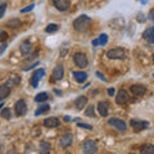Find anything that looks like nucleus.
<instances>
[{"instance_id": "1", "label": "nucleus", "mask_w": 154, "mask_h": 154, "mask_svg": "<svg viewBox=\"0 0 154 154\" xmlns=\"http://www.w3.org/2000/svg\"><path fill=\"white\" fill-rule=\"evenodd\" d=\"M90 25H91V18L89 16H86V14L77 17L73 21V28L77 32H85Z\"/></svg>"}, {"instance_id": "2", "label": "nucleus", "mask_w": 154, "mask_h": 154, "mask_svg": "<svg viewBox=\"0 0 154 154\" xmlns=\"http://www.w3.org/2000/svg\"><path fill=\"white\" fill-rule=\"evenodd\" d=\"M107 58L108 59H125L126 58V51L122 48H114V49H109L107 51Z\"/></svg>"}, {"instance_id": "3", "label": "nucleus", "mask_w": 154, "mask_h": 154, "mask_svg": "<svg viewBox=\"0 0 154 154\" xmlns=\"http://www.w3.org/2000/svg\"><path fill=\"white\" fill-rule=\"evenodd\" d=\"M73 63L79 67V68H86L89 64V59L84 53H75L73 54Z\"/></svg>"}, {"instance_id": "4", "label": "nucleus", "mask_w": 154, "mask_h": 154, "mask_svg": "<svg viewBox=\"0 0 154 154\" xmlns=\"http://www.w3.org/2000/svg\"><path fill=\"white\" fill-rule=\"evenodd\" d=\"M44 75H45V69L44 68H38V69L33 71V73L31 76V80H30V84H31V86L33 89L38 86V81L44 77Z\"/></svg>"}, {"instance_id": "5", "label": "nucleus", "mask_w": 154, "mask_h": 154, "mask_svg": "<svg viewBox=\"0 0 154 154\" xmlns=\"http://www.w3.org/2000/svg\"><path fill=\"white\" fill-rule=\"evenodd\" d=\"M108 125H110V126H113L114 128H117L118 131H122V132H125L126 131V128H127L126 122H125L123 119H121V118H109L108 119Z\"/></svg>"}, {"instance_id": "6", "label": "nucleus", "mask_w": 154, "mask_h": 154, "mask_svg": "<svg viewBox=\"0 0 154 154\" xmlns=\"http://www.w3.org/2000/svg\"><path fill=\"white\" fill-rule=\"evenodd\" d=\"M130 126H131L132 128H135L136 131H141V130H145V128L149 127V122L135 118V119H131V121H130Z\"/></svg>"}, {"instance_id": "7", "label": "nucleus", "mask_w": 154, "mask_h": 154, "mask_svg": "<svg viewBox=\"0 0 154 154\" xmlns=\"http://www.w3.org/2000/svg\"><path fill=\"white\" fill-rule=\"evenodd\" d=\"M72 143H73V135L71 132H66L64 135H62V137L59 139V145L63 149H67L68 146H71Z\"/></svg>"}, {"instance_id": "8", "label": "nucleus", "mask_w": 154, "mask_h": 154, "mask_svg": "<svg viewBox=\"0 0 154 154\" xmlns=\"http://www.w3.org/2000/svg\"><path fill=\"white\" fill-rule=\"evenodd\" d=\"M130 100V95L126 90H119L117 95H116V103H117L118 105H125L127 104Z\"/></svg>"}, {"instance_id": "9", "label": "nucleus", "mask_w": 154, "mask_h": 154, "mask_svg": "<svg viewBox=\"0 0 154 154\" xmlns=\"http://www.w3.org/2000/svg\"><path fill=\"white\" fill-rule=\"evenodd\" d=\"M82 152L86 154H93L98 152V145L94 140H86L82 145Z\"/></svg>"}, {"instance_id": "10", "label": "nucleus", "mask_w": 154, "mask_h": 154, "mask_svg": "<svg viewBox=\"0 0 154 154\" xmlns=\"http://www.w3.org/2000/svg\"><path fill=\"white\" fill-rule=\"evenodd\" d=\"M14 110H16L17 116H25L27 113V104L23 99H19L14 104Z\"/></svg>"}, {"instance_id": "11", "label": "nucleus", "mask_w": 154, "mask_h": 154, "mask_svg": "<svg viewBox=\"0 0 154 154\" xmlns=\"http://www.w3.org/2000/svg\"><path fill=\"white\" fill-rule=\"evenodd\" d=\"M53 4L54 7L60 12H66L68 11L69 7H71V2L69 0H53Z\"/></svg>"}, {"instance_id": "12", "label": "nucleus", "mask_w": 154, "mask_h": 154, "mask_svg": "<svg viewBox=\"0 0 154 154\" xmlns=\"http://www.w3.org/2000/svg\"><path fill=\"white\" fill-rule=\"evenodd\" d=\"M130 91L136 96H141L146 93V88L144 85H140V84H134V85L130 86Z\"/></svg>"}, {"instance_id": "13", "label": "nucleus", "mask_w": 154, "mask_h": 154, "mask_svg": "<svg viewBox=\"0 0 154 154\" xmlns=\"http://www.w3.org/2000/svg\"><path fill=\"white\" fill-rule=\"evenodd\" d=\"M59 125H60V121L58 117H49L44 119V126L48 128H54V127H58Z\"/></svg>"}, {"instance_id": "14", "label": "nucleus", "mask_w": 154, "mask_h": 154, "mask_svg": "<svg viewBox=\"0 0 154 154\" xmlns=\"http://www.w3.org/2000/svg\"><path fill=\"white\" fill-rule=\"evenodd\" d=\"M64 77V67L63 64H58L54 71H53V79H54L55 81H59Z\"/></svg>"}, {"instance_id": "15", "label": "nucleus", "mask_w": 154, "mask_h": 154, "mask_svg": "<svg viewBox=\"0 0 154 154\" xmlns=\"http://www.w3.org/2000/svg\"><path fill=\"white\" fill-rule=\"evenodd\" d=\"M98 112L102 117H107L108 113H109V104L107 102H99L98 103Z\"/></svg>"}, {"instance_id": "16", "label": "nucleus", "mask_w": 154, "mask_h": 154, "mask_svg": "<svg viewBox=\"0 0 154 154\" xmlns=\"http://www.w3.org/2000/svg\"><path fill=\"white\" fill-rule=\"evenodd\" d=\"M72 75H73L76 82H79V84H82L88 80V73H86V72H82V71H73Z\"/></svg>"}, {"instance_id": "17", "label": "nucleus", "mask_w": 154, "mask_h": 154, "mask_svg": "<svg viewBox=\"0 0 154 154\" xmlns=\"http://www.w3.org/2000/svg\"><path fill=\"white\" fill-rule=\"evenodd\" d=\"M88 105V98L86 96H79L76 100H75V108L77 110H82V108H85Z\"/></svg>"}, {"instance_id": "18", "label": "nucleus", "mask_w": 154, "mask_h": 154, "mask_svg": "<svg viewBox=\"0 0 154 154\" xmlns=\"http://www.w3.org/2000/svg\"><path fill=\"white\" fill-rule=\"evenodd\" d=\"M32 49H33V46L31 44V41H28V40L23 41L21 44V46H19V50H21L22 54H30L32 51Z\"/></svg>"}, {"instance_id": "19", "label": "nucleus", "mask_w": 154, "mask_h": 154, "mask_svg": "<svg viewBox=\"0 0 154 154\" xmlns=\"http://www.w3.org/2000/svg\"><path fill=\"white\" fill-rule=\"evenodd\" d=\"M21 77H19V76H17V75H12L11 77H9V79L7 80V85L9 86V88H14V86H17V85H19V84H21Z\"/></svg>"}, {"instance_id": "20", "label": "nucleus", "mask_w": 154, "mask_h": 154, "mask_svg": "<svg viewBox=\"0 0 154 154\" xmlns=\"http://www.w3.org/2000/svg\"><path fill=\"white\" fill-rule=\"evenodd\" d=\"M11 94V88L7 85V84H3V85H0V100H3L8 98V95Z\"/></svg>"}, {"instance_id": "21", "label": "nucleus", "mask_w": 154, "mask_h": 154, "mask_svg": "<svg viewBox=\"0 0 154 154\" xmlns=\"http://www.w3.org/2000/svg\"><path fill=\"white\" fill-rule=\"evenodd\" d=\"M143 37L145 38L148 42H150V44H154V27L148 28V30L143 33Z\"/></svg>"}, {"instance_id": "22", "label": "nucleus", "mask_w": 154, "mask_h": 154, "mask_svg": "<svg viewBox=\"0 0 154 154\" xmlns=\"http://www.w3.org/2000/svg\"><path fill=\"white\" fill-rule=\"evenodd\" d=\"M21 25H22V22H21V19H18V18H12L7 22V26L9 28H18V27H21Z\"/></svg>"}, {"instance_id": "23", "label": "nucleus", "mask_w": 154, "mask_h": 154, "mask_svg": "<svg viewBox=\"0 0 154 154\" xmlns=\"http://www.w3.org/2000/svg\"><path fill=\"white\" fill-rule=\"evenodd\" d=\"M48 99H49V95H48V93H45V91H42V93H38L35 96V102L36 103H44V102H46Z\"/></svg>"}, {"instance_id": "24", "label": "nucleus", "mask_w": 154, "mask_h": 154, "mask_svg": "<svg viewBox=\"0 0 154 154\" xmlns=\"http://www.w3.org/2000/svg\"><path fill=\"white\" fill-rule=\"evenodd\" d=\"M51 150V145L48 141H41L40 143V153L41 154H46Z\"/></svg>"}, {"instance_id": "25", "label": "nucleus", "mask_w": 154, "mask_h": 154, "mask_svg": "<svg viewBox=\"0 0 154 154\" xmlns=\"http://www.w3.org/2000/svg\"><path fill=\"white\" fill-rule=\"evenodd\" d=\"M140 153H144V154H154V145H152V144H145V145L141 146Z\"/></svg>"}, {"instance_id": "26", "label": "nucleus", "mask_w": 154, "mask_h": 154, "mask_svg": "<svg viewBox=\"0 0 154 154\" xmlns=\"http://www.w3.org/2000/svg\"><path fill=\"white\" fill-rule=\"evenodd\" d=\"M59 30V26L57 25V23H50V25H48L45 27V32L46 33H54Z\"/></svg>"}, {"instance_id": "27", "label": "nucleus", "mask_w": 154, "mask_h": 154, "mask_svg": "<svg viewBox=\"0 0 154 154\" xmlns=\"http://www.w3.org/2000/svg\"><path fill=\"white\" fill-rule=\"evenodd\" d=\"M49 108H50V105H49V104H41L40 107H38V109L35 112V114H36V116L44 114L45 112H48V110H49Z\"/></svg>"}, {"instance_id": "28", "label": "nucleus", "mask_w": 154, "mask_h": 154, "mask_svg": "<svg viewBox=\"0 0 154 154\" xmlns=\"http://www.w3.org/2000/svg\"><path fill=\"white\" fill-rule=\"evenodd\" d=\"M85 116L86 117H91V118H94L95 117V107L94 105H89L88 108H86V110H85Z\"/></svg>"}, {"instance_id": "29", "label": "nucleus", "mask_w": 154, "mask_h": 154, "mask_svg": "<svg viewBox=\"0 0 154 154\" xmlns=\"http://www.w3.org/2000/svg\"><path fill=\"white\" fill-rule=\"evenodd\" d=\"M0 116L2 118H5V119H11L12 118V112H11V108H4L2 112H0Z\"/></svg>"}, {"instance_id": "30", "label": "nucleus", "mask_w": 154, "mask_h": 154, "mask_svg": "<svg viewBox=\"0 0 154 154\" xmlns=\"http://www.w3.org/2000/svg\"><path fill=\"white\" fill-rule=\"evenodd\" d=\"M98 40H99V45H107V42H108V35L107 33H102L99 37H98Z\"/></svg>"}, {"instance_id": "31", "label": "nucleus", "mask_w": 154, "mask_h": 154, "mask_svg": "<svg viewBox=\"0 0 154 154\" xmlns=\"http://www.w3.org/2000/svg\"><path fill=\"white\" fill-rule=\"evenodd\" d=\"M77 127H81V128H86V130H93V126L89 123H84V122H79L77 123Z\"/></svg>"}, {"instance_id": "32", "label": "nucleus", "mask_w": 154, "mask_h": 154, "mask_svg": "<svg viewBox=\"0 0 154 154\" xmlns=\"http://www.w3.org/2000/svg\"><path fill=\"white\" fill-rule=\"evenodd\" d=\"M33 8H35V4H30V5H28V7H26V8H22V9H21V13H27V12H31Z\"/></svg>"}, {"instance_id": "33", "label": "nucleus", "mask_w": 154, "mask_h": 154, "mask_svg": "<svg viewBox=\"0 0 154 154\" xmlns=\"http://www.w3.org/2000/svg\"><path fill=\"white\" fill-rule=\"evenodd\" d=\"M7 37H8V33H7L5 31H2V30H0V42H3Z\"/></svg>"}, {"instance_id": "34", "label": "nucleus", "mask_w": 154, "mask_h": 154, "mask_svg": "<svg viewBox=\"0 0 154 154\" xmlns=\"http://www.w3.org/2000/svg\"><path fill=\"white\" fill-rule=\"evenodd\" d=\"M5 9H7V4H2L0 5V18H3L4 13H5Z\"/></svg>"}, {"instance_id": "35", "label": "nucleus", "mask_w": 154, "mask_h": 154, "mask_svg": "<svg viewBox=\"0 0 154 154\" xmlns=\"http://www.w3.org/2000/svg\"><path fill=\"white\" fill-rule=\"evenodd\" d=\"M36 66H38V62H35V63H33V64H31V66L26 67V68H25V71H30V69H32V68H35Z\"/></svg>"}, {"instance_id": "36", "label": "nucleus", "mask_w": 154, "mask_h": 154, "mask_svg": "<svg viewBox=\"0 0 154 154\" xmlns=\"http://www.w3.org/2000/svg\"><path fill=\"white\" fill-rule=\"evenodd\" d=\"M149 19H150L152 22H154V9H150V12H149Z\"/></svg>"}, {"instance_id": "37", "label": "nucleus", "mask_w": 154, "mask_h": 154, "mask_svg": "<svg viewBox=\"0 0 154 154\" xmlns=\"http://www.w3.org/2000/svg\"><path fill=\"white\" fill-rule=\"evenodd\" d=\"M7 44H2V45H0V54H3V53H4V50H5L7 49Z\"/></svg>"}, {"instance_id": "38", "label": "nucleus", "mask_w": 154, "mask_h": 154, "mask_svg": "<svg viewBox=\"0 0 154 154\" xmlns=\"http://www.w3.org/2000/svg\"><path fill=\"white\" fill-rule=\"evenodd\" d=\"M91 45H93V46H98L99 45V40H98V38H94V40L91 41Z\"/></svg>"}, {"instance_id": "39", "label": "nucleus", "mask_w": 154, "mask_h": 154, "mask_svg": "<svg viewBox=\"0 0 154 154\" xmlns=\"http://www.w3.org/2000/svg\"><path fill=\"white\" fill-rule=\"evenodd\" d=\"M96 76H98L100 80H103V81H107V80H105V77H104L102 73H100V72H96Z\"/></svg>"}, {"instance_id": "40", "label": "nucleus", "mask_w": 154, "mask_h": 154, "mask_svg": "<svg viewBox=\"0 0 154 154\" xmlns=\"http://www.w3.org/2000/svg\"><path fill=\"white\" fill-rule=\"evenodd\" d=\"M114 93H116V91H114V89H112V88H110V89H108V95L113 96V95H114Z\"/></svg>"}, {"instance_id": "41", "label": "nucleus", "mask_w": 154, "mask_h": 154, "mask_svg": "<svg viewBox=\"0 0 154 154\" xmlns=\"http://www.w3.org/2000/svg\"><path fill=\"white\" fill-rule=\"evenodd\" d=\"M64 121L69 122V121H71V117H68V116H66V117H64Z\"/></svg>"}, {"instance_id": "42", "label": "nucleus", "mask_w": 154, "mask_h": 154, "mask_svg": "<svg viewBox=\"0 0 154 154\" xmlns=\"http://www.w3.org/2000/svg\"><path fill=\"white\" fill-rule=\"evenodd\" d=\"M4 107V103H0V108H3Z\"/></svg>"}, {"instance_id": "43", "label": "nucleus", "mask_w": 154, "mask_h": 154, "mask_svg": "<svg viewBox=\"0 0 154 154\" xmlns=\"http://www.w3.org/2000/svg\"><path fill=\"white\" fill-rule=\"evenodd\" d=\"M153 62H154V54H153Z\"/></svg>"}, {"instance_id": "44", "label": "nucleus", "mask_w": 154, "mask_h": 154, "mask_svg": "<svg viewBox=\"0 0 154 154\" xmlns=\"http://www.w3.org/2000/svg\"><path fill=\"white\" fill-rule=\"evenodd\" d=\"M153 77H154V73H153Z\"/></svg>"}]
</instances>
